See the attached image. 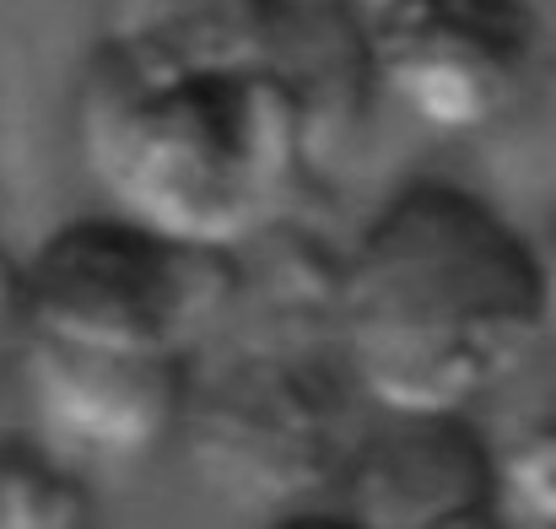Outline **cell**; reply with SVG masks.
Listing matches in <instances>:
<instances>
[{
	"label": "cell",
	"instance_id": "obj_7",
	"mask_svg": "<svg viewBox=\"0 0 556 529\" xmlns=\"http://www.w3.org/2000/svg\"><path fill=\"white\" fill-rule=\"evenodd\" d=\"M336 508L363 529H454L503 508V459L476 416L372 411Z\"/></svg>",
	"mask_w": 556,
	"mask_h": 529
},
{
	"label": "cell",
	"instance_id": "obj_11",
	"mask_svg": "<svg viewBox=\"0 0 556 529\" xmlns=\"http://www.w3.org/2000/svg\"><path fill=\"white\" fill-rule=\"evenodd\" d=\"M98 497L76 454L43 432L0 438V529H92Z\"/></svg>",
	"mask_w": 556,
	"mask_h": 529
},
{
	"label": "cell",
	"instance_id": "obj_17",
	"mask_svg": "<svg viewBox=\"0 0 556 529\" xmlns=\"http://www.w3.org/2000/svg\"><path fill=\"white\" fill-rule=\"evenodd\" d=\"M541 92H546V103L556 114V38L546 43V60H541Z\"/></svg>",
	"mask_w": 556,
	"mask_h": 529
},
{
	"label": "cell",
	"instance_id": "obj_14",
	"mask_svg": "<svg viewBox=\"0 0 556 529\" xmlns=\"http://www.w3.org/2000/svg\"><path fill=\"white\" fill-rule=\"evenodd\" d=\"M265 529H363V525H357V519H346L336 503H325V508H303V514L265 519Z\"/></svg>",
	"mask_w": 556,
	"mask_h": 529
},
{
	"label": "cell",
	"instance_id": "obj_4",
	"mask_svg": "<svg viewBox=\"0 0 556 529\" xmlns=\"http://www.w3.org/2000/svg\"><path fill=\"white\" fill-rule=\"evenodd\" d=\"M27 336L152 362H200L238 325V254L163 238L119 211L60 222L22 254Z\"/></svg>",
	"mask_w": 556,
	"mask_h": 529
},
{
	"label": "cell",
	"instance_id": "obj_8",
	"mask_svg": "<svg viewBox=\"0 0 556 529\" xmlns=\"http://www.w3.org/2000/svg\"><path fill=\"white\" fill-rule=\"evenodd\" d=\"M330 184H303L238 249V325L254 341L336 347L357 232L330 211Z\"/></svg>",
	"mask_w": 556,
	"mask_h": 529
},
{
	"label": "cell",
	"instance_id": "obj_1",
	"mask_svg": "<svg viewBox=\"0 0 556 529\" xmlns=\"http://www.w3.org/2000/svg\"><path fill=\"white\" fill-rule=\"evenodd\" d=\"M546 330L535 238L486 194L410 178L357 227L336 352L378 416H476Z\"/></svg>",
	"mask_w": 556,
	"mask_h": 529
},
{
	"label": "cell",
	"instance_id": "obj_6",
	"mask_svg": "<svg viewBox=\"0 0 556 529\" xmlns=\"http://www.w3.org/2000/svg\"><path fill=\"white\" fill-rule=\"evenodd\" d=\"M11 373L54 449L87 459H147L179 443L194 362L114 356L27 336Z\"/></svg>",
	"mask_w": 556,
	"mask_h": 529
},
{
	"label": "cell",
	"instance_id": "obj_13",
	"mask_svg": "<svg viewBox=\"0 0 556 529\" xmlns=\"http://www.w3.org/2000/svg\"><path fill=\"white\" fill-rule=\"evenodd\" d=\"M27 341V270L22 254L0 243V367H11Z\"/></svg>",
	"mask_w": 556,
	"mask_h": 529
},
{
	"label": "cell",
	"instance_id": "obj_15",
	"mask_svg": "<svg viewBox=\"0 0 556 529\" xmlns=\"http://www.w3.org/2000/svg\"><path fill=\"white\" fill-rule=\"evenodd\" d=\"M535 260H541V287H546V314H552V330H556V211L546 222V232L535 238Z\"/></svg>",
	"mask_w": 556,
	"mask_h": 529
},
{
	"label": "cell",
	"instance_id": "obj_2",
	"mask_svg": "<svg viewBox=\"0 0 556 529\" xmlns=\"http://www.w3.org/2000/svg\"><path fill=\"white\" fill-rule=\"evenodd\" d=\"M71 141L109 211L216 254H238L308 184L298 103L276 71L141 76L92 43Z\"/></svg>",
	"mask_w": 556,
	"mask_h": 529
},
{
	"label": "cell",
	"instance_id": "obj_16",
	"mask_svg": "<svg viewBox=\"0 0 556 529\" xmlns=\"http://www.w3.org/2000/svg\"><path fill=\"white\" fill-rule=\"evenodd\" d=\"M454 529H525L508 508H492V514H476V519H465V525H454Z\"/></svg>",
	"mask_w": 556,
	"mask_h": 529
},
{
	"label": "cell",
	"instance_id": "obj_3",
	"mask_svg": "<svg viewBox=\"0 0 556 529\" xmlns=\"http://www.w3.org/2000/svg\"><path fill=\"white\" fill-rule=\"evenodd\" d=\"M368 416L336 347L243 336L194 362L179 449L222 503L281 519L336 503Z\"/></svg>",
	"mask_w": 556,
	"mask_h": 529
},
{
	"label": "cell",
	"instance_id": "obj_12",
	"mask_svg": "<svg viewBox=\"0 0 556 529\" xmlns=\"http://www.w3.org/2000/svg\"><path fill=\"white\" fill-rule=\"evenodd\" d=\"M503 459V508L525 529H556V411L525 427Z\"/></svg>",
	"mask_w": 556,
	"mask_h": 529
},
{
	"label": "cell",
	"instance_id": "obj_5",
	"mask_svg": "<svg viewBox=\"0 0 556 529\" xmlns=\"http://www.w3.org/2000/svg\"><path fill=\"white\" fill-rule=\"evenodd\" d=\"M383 103L438 136L492 130L541 81L535 0H363Z\"/></svg>",
	"mask_w": 556,
	"mask_h": 529
},
{
	"label": "cell",
	"instance_id": "obj_9",
	"mask_svg": "<svg viewBox=\"0 0 556 529\" xmlns=\"http://www.w3.org/2000/svg\"><path fill=\"white\" fill-rule=\"evenodd\" d=\"M270 71L298 103L308 184L336 189V178L363 158L383 109L363 0H292Z\"/></svg>",
	"mask_w": 556,
	"mask_h": 529
},
{
	"label": "cell",
	"instance_id": "obj_10",
	"mask_svg": "<svg viewBox=\"0 0 556 529\" xmlns=\"http://www.w3.org/2000/svg\"><path fill=\"white\" fill-rule=\"evenodd\" d=\"M292 0H98V38L141 76L270 71Z\"/></svg>",
	"mask_w": 556,
	"mask_h": 529
}]
</instances>
